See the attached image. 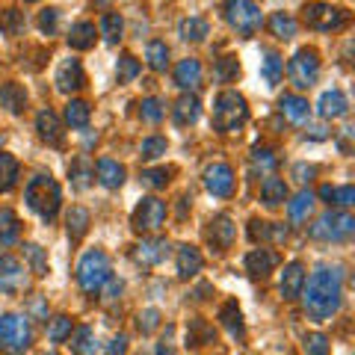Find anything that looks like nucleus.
<instances>
[{"mask_svg":"<svg viewBox=\"0 0 355 355\" xmlns=\"http://www.w3.org/2000/svg\"><path fill=\"white\" fill-rule=\"evenodd\" d=\"M299 296L305 302L308 317L329 320L331 314H338L343 299V270L340 266H317L308 279V287H302Z\"/></svg>","mask_w":355,"mask_h":355,"instance_id":"f257e3e1","label":"nucleus"},{"mask_svg":"<svg viewBox=\"0 0 355 355\" xmlns=\"http://www.w3.org/2000/svg\"><path fill=\"white\" fill-rule=\"evenodd\" d=\"M24 198H27V207L33 214H39L44 222H53L60 214V202H62V193H60V184L53 181L51 175H36L30 178L27 190H24Z\"/></svg>","mask_w":355,"mask_h":355,"instance_id":"f03ea898","label":"nucleus"},{"mask_svg":"<svg viewBox=\"0 0 355 355\" xmlns=\"http://www.w3.org/2000/svg\"><path fill=\"white\" fill-rule=\"evenodd\" d=\"M249 119V107H246V98L234 89H225V92L216 95L214 101V128L219 133H234L237 128L246 125Z\"/></svg>","mask_w":355,"mask_h":355,"instance_id":"7ed1b4c3","label":"nucleus"},{"mask_svg":"<svg viewBox=\"0 0 355 355\" xmlns=\"http://www.w3.org/2000/svg\"><path fill=\"white\" fill-rule=\"evenodd\" d=\"M110 275H113V266H110L104 249H89L77 263V284H80L83 293H98Z\"/></svg>","mask_w":355,"mask_h":355,"instance_id":"20e7f679","label":"nucleus"},{"mask_svg":"<svg viewBox=\"0 0 355 355\" xmlns=\"http://www.w3.org/2000/svg\"><path fill=\"white\" fill-rule=\"evenodd\" d=\"M33 343L30 320L21 314H3L0 317V349L6 355H24Z\"/></svg>","mask_w":355,"mask_h":355,"instance_id":"39448f33","label":"nucleus"},{"mask_svg":"<svg viewBox=\"0 0 355 355\" xmlns=\"http://www.w3.org/2000/svg\"><path fill=\"white\" fill-rule=\"evenodd\" d=\"M225 21L231 24V30H237V36L249 39L261 30L263 15L254 0H225Z\"/></svg>","mask_w":355,"mask_h":355,"instance_id":"423d86ee","label":"nucleus"},{"mask_svg":"<svg viewBox=\"0 0 355 355\" xmlns=\"http://www.w3.org/2000/svg\"><path fill=\"white\" fill-rule=\"evenodd\" d=\"M302 21H305L311 30L331 33V30L347 27L349 12L343 6H331V3H323V0H314V3H305L302 6Z\"/></svg>","mask_w":355,"mask_h":355,"instance_id":"0eeeda50","label":"nucleus"},{"mask_svg":"<svg viewBox=\"0 0 355 355\" xmlns=\"http://www.w3.org/2000/svg\"><path fill=\"white\" fill-rule=\"evenodd\" d=\"M355 231V219L347 214V210H326L323 216H320L314 225H311L308 234L314 240H326V243H340L352 237Z\"/></svg>","mask_w":355,"mask_h":355,"instance_id":"6e6552de","label":"nucleus"},{"mask_svg":"<svg viewBox=\"0 0 355 355\" xmlns=\"http://www.w3.org/2000/svg\"><path fill=\"white\" fill-rule=\"evenodd\" d=\"M287 74L296 89H311L320 77V53L314 48H299L287 62Z\"/></svg>","mask_w":355,"mask_h":355,"instance_id":"1a4fd4ad","label":"nucleus"},{"mask_svg":"<svg viewBox=\"0 0 355 355\" xmlns=\"http://www.w3.org/2000/svg\"><path fill=\"white\" fill-rule=\"evenodd\" d=\"M163 222H166V205L154 196L142 198V202L137 205V210H133V216H130V225L137 231H157Z\"/></svg>","mask_w":355,"mask_h":355,"instance_id":"9d476101","label":"nucleus"},{"mask_svg":"<svg viewBox=\"0 0 355 355\" xmlns=\"http://www.w3.org/2000/svg\"><path fill=\"white\" fill-rule=\"evenodd\" d=\"M27 284V270L15 254H0V293H21Z\"/></svg>","mask_w":355,"mask_h":355,"instance_id":"9b49d317","label":"nucleus"},{"mask_svg":"<svg viewBox=\"0 0 355 355\" xmlns=\"http://www.w3.org/2000/svg\"><path fill=\"white\" fill-rule=\"evenodd\" d=\"M205 187L210 196L216 198H228L234 193V169L228 163H214L205 169Z\"/></svg>","mask_w":355,"mask_h":355,"instance_id":"f8f14e48","label":"nucleus"},{"mask_svg":"<svg viewBox=\"0 0 355 355\" xmlns=\"http://www.w3.org/2000/svg\"><path fill=\"white\" fill-rule=\"evenodd\" d=\"M205 237H207L210 246H214V252H225V249H231V243H234V237H237V225L231 222L228 214H219V216H214L207 222Z\"/></svg>","mask_w":355,"mask_h":355,"instance_id":"ddd939ff","label":"nucleus"},{"mask_svg":"<svg viewBox=\"0 0 355 355\" xmlns=\"http://www.w3.org/2000/svg\"><path fill=\"white\" fill-rule=\"evenodd\" d=\"M53 83H57V89H60L62 95H71V92H77V89H83L86 74H83L80 60H74V57L62 60L57 74H53Z\"/></svg>","mask_w":355,"mask_h":355,"instance_id":"4468645a","label":"nucleus"},{"mask_svg":"<svg viewBox=\"0 0 355 355\" xmlns=\"http://www.w3.org/2000/svg\"><path fill=\"white\" fill-rule=\"evenodd\" d=\"M36 130H39V139L48 142V146H53V148L65 146V133H62V125L53 110H42L36 116Z\"/></svg>","mask_w":355,"mask_h":355,"instance_id":"2eb2a0df","label":"nucleus"},{"mask_svg":"<svg viewBox=\"0 0 355 355\" xmlns=\"http://www.w3.org/2000/svg\"><path fill=\"white\" fill-rule=\"evenodd\" d=\"M279 263H282V254L275 249H254L246 254V270L254 279H266Z\"/></svg>","mask_w":355,"mask_h":355,"instance_id":"dca6fc26","label":"nucleus"},{"mask_svg":"<svg viewBox=\"0 0 355 355\" xmlns=\"http://www.w3.org/2000/svg\"><path fill=\"white\" fill-rule=\"evenodd\" d=\"M302 287H305V266L299 261H291L282 272L279 291H282V296L287 299V302H293V299H299V293H302Z\"/></svg>","mask_w":355,"mask_h":355,"instance_id":"f3484780","label":"nucleus"},{"mask_svg":"<svg viewBox=\"0 0 355 355\" xmlns=\"http://www.w3.org/2000/svg\"><path fill=\"white\" fill-rule=\"evenodd\" d=\"M175 86L184 89V92H193V89L202 86V62H198L196 57H187L178 62L175 69Z\"/></svg>","mask_w":355,"mask_h":355,"instance_id":"a211bd4d","label":"nucleus"},{"mask_svg":"<svg viewBox=\"0 0 355 355\" xmlns=\"http://www.w3.org/2000/svg\"><path fill=\"white\" fill-rule=\"evenodd\" d=\"M178 275L181 279H193V275L202 272V266H205V258H202V252H198L196 246H190V243H184V246H178Z\"/></svg>","mask_w":355,"mask_h":355,"instance_id":"6ab92c4d","label":"nucleus"},{"mask_svg":"<svg viewBox=\"0 0 355 355\" xmlns=\"http://www.w3.org/2000/svg\"><path fill=\"white\" fill-rule=\"evenodd\" d=\"M347 110H349V101L340 89H329L317 101V113L323 119H340V116H347Z\"/></svg>","mask_w":355,"mask_h":355,"instance_id":"aec40b11","label":"nucleus"},{"mask_svg":"<svg viewBox=\"0 0 355 355\" xmlns=\"http://www.w3.org/2000/svg\"><path fill=\"white\" fill-rule=\"evenodd\" d=\"M0 104H3L12 116H21L27 110V89L21 83H15V80L3 83L0 86Z\"/></svg>","mask_w":355,"mask_h":355,"instance_id":"412c9836","label":"nucleus"},{"mask_svg":"<svg viewBox=\"0 0 355 355\" xmlns=\"http://www.w3.org/2000/svg\"><path fill=\"white\" fill-rule=\"evenodd\" d=\"M198 116H202V104H198L196 95H184L178 98V104L172 107V119L178 128H187V125H196Z\"/></svg>","mask_w":355,"mask_h":355,"instance_id":"4be33fe9","label":"nucleus"},{"mask_svg":"<svg viewBox=\"0 0 355 355\" xmlns=\"http://www.w3.org/2000/svg\"><path fill=\"white\" fill-rule=\"evenodd\" d=\"M166 254H169V243H166L163 237H151V240H142L137 246V261L146 263V266H154L166 261Z\"/></svg>","mask_w":355,"mask_h":355,"instance_id":"5701e85b","label":"nucleus"},{"mask_svg":"<svg viewBox=\"0 0 355 355\" xmlns=\"http://www.w3.org/2000/svg\"><path fill=\"white\" fill-rule=\"evenodd\" d=\"M95 169H98V181H101V187H107V190H119V187L125 184V166L116 160L101 157Z\"/></svg>","mask_w":355,"mask_h":355,"instance_id":"b1692460","label":"nucleus"},{"mask_svg":"<svg viewBox=\"0 0 355 355\" xmlns=\"http://www.w3.org/2000/svg\"><path fill=\"white\" fill-rule=\"evenodd\" d=\"M205 343H216V331L207 320L196 317V320H190V326H187V347L198 349V347H205Z\"/></svg>","mask_w":355,"mask_h":355,"instance_id":"393cba45","label":"nucleus"},{"mask_svg":"<svg viewBox=\"0 0 355 355\" xmlns=\"http://www.w3.org/2000/svg\"><path fill=\"white\" fill-rule=\"evenodd\" d=\"M279 110L287 121H293V125H302V121H308V116H311V107L302 95H284L279 101Z\"/></svg>","mask_w":355,"mask_h":355,"instance_id":"a878e982","label":"nucleus"},{"mask_svg":"<svg viewBox=\"0 0 355 355\" xmlns=\"http://www.w3.org/2000/svg\"><path fill=\"white\" fill-rule=\"evenodd\" d=\"M69 178H71V187H74V190H86V187L92 184V178H95L92 160H89L86 154H77V157L71 160V166H69Z\"/></svg>","mask_w":355,"mask_h":355,"instance_id":"bb28decb","label":"nucleus"},{"mask_svg":"<svg viewBox=\"0 0 355 355\" xmlns=\"http://www.w3.org/2000/svg\"><path fill=\"white\" fill-rule=\"evenodd\" d=\"M69 349L71 355H95L98 352V340H95V331L89 329V326H77L71 329V335H69Z\"/></svg>","mask_w":355,"mask_h":355,"instance_id":"cd10ccee","label":"nucleus"},{"mask_svg":"<svg viewBox=\"0 0 355 355\" xmlns=\"http://www.w3.org/2000/svg\"><path fill=\"white\" fill-rule=\"evenodd\" d=\"M219 323L228 329V335H231V338H243V335H246V326H243L240 305L234 302V299H228V302L219 308Z\"/></svg>","mask_w":355,"mask_h":355,"instance_id":"c85d7f7f","label":"nucleus"},{"mask_svg":"<svg viewBox=\"0 0 355 355\" xmlns=\"http://www.w3.org/2000/svg\"><path fill=\"white\" fill-rule=\"evenodd\" d=\"M261 202L266 207H279L287 202V187L282 178H275V175H266L263 178V184H261Z\"/></svg>","mask_w":355,"mask_h":355,"instance_id":"c756f323","label":"nucleus"},{"mask_svg":"<svg viewBox=\"0 0 355 355\" xmlns=\"http://www.w3.org/2000/svg\"><path fill=\"white\" fill-rule=\"evenodd\" d=\"M21 237V219L15 210L3 207L0 210V246H15Z\"/></svg>","mask_w":355,"mask_h":355,"instance_id":"7c9ffc66","label":"nucleus"},{"mask_svg":"<svg viewBox=\"0 0 355 355\" xmlns=\"http://www.w3.org/2000/svg\"><path fill=\"white\" fill-rule=\"evenodd\" d=\"M207 33H210V24L202 15H190L178 24V36H181L184 42H205Z\"/></svg>","mask_w":355,"mask_h":355,"instance_id":"2f4dec72","label":"nucleus"},{"mask_svg":"<svg viewBox=\"0 0 355 355\" xmlns=\"http://www.w3.org/2000/svg\"><path fill=\"white\" fill-rule=\"evenodd\" d=\"M95 39H98L95 24L80 21V24H74L71 33H69V48L71 51H89V48H95Z\"/></svg>","mask_w":355,"mask_h":355,"instance_id":"473e14b6","label":"nucleus"},{"mask_svg":"<svg viewBox=\"0 0 355 355\" xmlns=\"http://www.w3.org/2000/svg\"><path fill=\"white\" fill-rule=\"evenodd\" d=\"M89 119H92V110H89V104L80 101V98H71V101L65 104V121H69V128L83 130V128H89Z\"/></svg>","mask_w":355,"mask_h":355,"instance_id":"72a5a7b5","label":"nucleus"},{"mask_svg":"<svg viewBox=\"0 0 355 355\" xmlns=\"http://www.w3.org/2000/svg\"><path fill=\"white\" fill-rule=\"evenodd\" d=\"M261 71H263V80H266V86H275V83L282 80L284 60H282L275 51L266 48V51H263V60H261Z\"/></svg>","mask_w":355,"mask_h":355,"instance_id":"f704fd0d","label":"nucleus"},{"mask_svg":"<svg viewBox=\"0 0 355 355\" xmlns=\"http://www.w3.org/2000/svg\"><path fill=\"white\" fill-rule=\"evenodd\" d=\"M270 30H272V36L275 39H282V42H291L296 36V18L293 15H287V12H272L270 18Z\"/></svg>","mask_w":355,"mask_h":355,"instance_id":"c9c22d12","label":"nucleus"},{"mask_svg":"<svg viewBox=\"0 0 355 355\" xmlns=\"http://www.w3.org/2000/svg\"><path fill=\"white\" fill-rule=\"evenodd\" d=\"M65 222H69V237H71V243L83 240L86 231H89V210L86 207H71L69 216H65Z\"/></svg>","mask_w":355,"mask_h":355,"instance_id":"e433bc0d","label":"nucleus"},{"mask_svg":"<svg viewBox=\"0 0 355 355\" xmlns=\"http://www.w3.org/2000/svg\"><path fill=\"white\" fill-rule=\"evenodd\" d=\"M18 160L12 154H0V193H9L18 184Z\"/></svg>","mask_w":355,"mask_h":355,"instance_id":"4c0bfd02","label":"nucleus"},{"mask_svg":"<svg viewBox=\"0 0 355 355\" xmlns=\"http://www.w3.org/2000/svg\"><path fill=\"white\" fill-rule=\"evenodd\" d=\"M24 258H27V263H30V270H33L36 279H44V275L51 272L48 258H44L42 246H36V243H24Z\"/></svg>","mask_w":355,"mask_h":355,"instance_id":"58836bf2","label":"nucleus"},{"mask_svg":"<svg viewBox=\"0 0 355 355\" xmlns=\"http://www.w3.org/2000/svg\"><path fill=\"white\" fill-rule=\"evenodd\" d=\"M146 60L154 71H166L169 69V48H166V42H148L146 44Z\"/></svg>","mask_w":355,"mask_h":355,"instance_id":"ea45409f","label":"nucleus"},{"mask_svg":"<svg viewBox=\"0 0 355 355\" xmlns=\"http://www.w3.org/2000/svg\"><path fill=\"white\" fill-rule=\"evenodd\" d=\"M237 77H240L237 57H222V60H216V65H214V80L216 83H234Z\"/></svg>","mask_w":355,"mask_h":355,"instance_id":"a19ab883","label":"nucleus"},{"mask_svg":"<svg viewBox=\"0 0 355 355\" xmlns=\"http://www.w3.org/2000/svg\"><path fill=\"white\" fill-rule=\"evenodd\" d=\"M311 207H314V193L302 190L299 196H293V202H287V216H291L293 222H302L311 214Z\"/></svg>","mask_w":355,"mask_h":355,"instance_id":"79ce46f5","label":"nucleus"},{"mask_svg":"<svg viewBox=\"0 0 355 355\" xmlns=\"http://www.w3.org/2000/svg\"><path fill=\"white\" fill-rule=\"evenodd\" d=\"M121 30H125V21H121L119 12H107L101 15V36L110 42V44H116L121 39Z\"/></svg>","mask_w":355,"mask_h":355,"instance_id":"37998d69","label":"nucleus"},{"mask_svg":"<svg viewBox=\"0 0 355 355\" xmlns=\"http://www.w3.org/2000/svg\"><path fill=\"white\" fill-rule=\"evenodd\" d=\"M71 317H65V314H60V317H53V320H48V338L53 340V343H62V340H69V335H71Z\"/></svg>","mask_w":355,"mask_h":355,"instance_id":"c03bdc74","label":"nucleus"},{"mask_svg":"<svg viewBox=\"0 0 355 355\" xmlns=\"http://www.w3.org/2000/svg\"><path fill=\"white\" fill-rule=\"evenodd\" d=\"M139 116H142V121H148V125H157L166 116V104L157 101V98H146V101L139 104Z\"/></svg>","mask_w":355,"mask_h":355,"instance_id":"a18cd8bd","label":"nucleus"},{"mask_svg":"<svg viewBox=\"0 0 355 355\" xmlns=\"http://www.w3.org/2000/svg\"><path fill=\"white\" fill-rule=\"evenodd\" d=\"M166 148H169V142H166L163 137H148V139H142L139 154H142V160H157L166 154Z\"/></svg>","mask_w":355,"mask_h":355,"instance_id":"49530a36","label":"nucleus"},{"mask_svg":"<svg viewBox=\"0 0 355 355\" xmlns=\"http://www.w3.org/2000/svg\"><path fill=\"white\" fill-rule=\"evenodd\" d=\"M139 181H142V187H148V190H163V187L169 184V169H142Z\"/></svg>","mask_w":355,"mask_h":355,"instance_id":"de8ad7c7","label":"nucleus"},{"mask_svg":"<svg viewBox=\"0 0 355 355\" xmlns=\"http://www.w3.org/2000/svg\"><path fill=\"white\" fill-rule=\"evenodd\" d=\"M24 30V18H21L18 9H6L3 18H0V33H6V36H18V33Z\"/></svg>","mask_w":355,"mask_h":355,"instance_id":"09e8293b","label":"nucleus"},{"mask_svg":"<svg viewBox=\"0 0 355 355\" xmlns=\"http://www.w3.org/2000/svg\"><path fill=\"white\" fill-rule=\"evenodd\" d=\"M139 77V62L130 57V53H121L119 57V83H130Z\"/></svg>","mask_w":355,"mask_h":355,"instance_id":"8fccbe9b","label":"nucleus"},{"mask_svg":"<svg viewBox=\"0 0 355 355\" xmlns=\"http://www.w3.org/2000/svg\"><path fill=\"white\" fill-rule=\"evenodd\" d=\"M39 30L44 33V36H57L60 30V9H42L39 12Z\"/></svg>","mask_w":355,"mask_h":355,"instance_id":"3c124183","label":"nucleus"},{"mask_svg":"<svg viewBox=\"0 0 355 355\" xmlns=\"http://www.w3.org/2000/svg\"><path fill=\"white\" fill-rule=\"evenodd\" d=\"M305 355H329V338L323 331H311V335H305Z\"/></svg>","mask_w":355,"mask_h":355,"instance_id":"603ef678","label":"nucleus"},{"mask_svg":"<svg viewBox=\"0 0 355 355\" xmlns=\"http://www.w3.org/2000/svg\"><path fill=\"white\" fill-rule=\"evenodd\" d=\"M137 326H139L142 335H151V331L160 326V311H157V308H146V311H142V314L137 317Z\"/></svg>","mask_w":355,"mask_h":355,"instance_id":"864d4df0","label":"nucleus"},{"mask_svg":"<svg viewBox=\"0 0 355 355\" xmlns=\"http://www.w3.org/2000/svg\"><path fill=\"white\" fill-rule=\"evenodd\" d=\"M331 205L338 207H352L355 205V187H340V190H335V196H331Z\"/></svg>","mask_w":355,"mask_h":355,"instance_id":"5fc2aeb1","label":"nucleus"},{"mask_svg":"<svg viewBox=\"0 0 355 355\" xmlns=\"http://www.w3.org/2000/svg\"><path fill=\"white\" fill-rule=\"evenodd\" d=\"M252 163L254 166H263V169H272V166H275V154L270 148H254L252 151Z\"/></svg>","mask_w":355,"mask_h":355,"instance_id":"6e6d98bb","label":"nucleus"},{"mask_svg":"<svg viewBox=\"0 0 355 355\" xmlns=\"http://www.w3.org/2000/svg\"><path fill=\"white\" fill-rule=\"evenodd\" d=\"M314 175H317V166H308V163H296V166H293V178H296L299 184L314 181Z\"/></svg>","mask_w":355,"mask_h":355,"instance_id":"4d7b16f0","label":"nucleus"},{"mask_svg":"<svg viewBox=\"0 0 355 355\" xmlns=\"http://www.w3.org/2000/svg\"><path fill=\"white\" fill-rule=\"evenodd\" d=\"M104 287H107V296H104V302H107V305H113L116 299L121 296V291H125V284H121L119 279H113V275L107 279V284H104Z\"/></svg>","mask_w":355,"mask_h":355,"instance_id":"13d9d810","label":"nucleus"},{"mask_svg":"<svg viewBox=\"0 0 355 355\" xmlns=\"http://www.w3.org/2000/svg\"><path fill=\"white\" fill-rule=\"evenodd\" d=\"M154 355H175V347H172V329H166V338L157 343Z\"/></svg>","mask_w":355,"mask_h":355,"instance_id":"bf43d9fd","label":"nucleus"},{"mask_svg":"<svg viewBox=\"0 0 355 355\" xmlns=\"http://www.w3.org/2000/svg\"><path fill=\"white\" fill-rule=\"evenodd\" d=\"M125 352H128V338L125 335L113 338V343L107 347V355H125Z\"/></svg>","mask_w":355,"mask_h":355,"instance_id":"052dcab7","label":"nucleus"},{"mask_svg":"<svg viewBox=\"0 0 355 355\" xmlns=\"http://www.w3.org/2000/svg\"><path fill=\"white\" fill-rule=\"evenodd\" d=\"M331 196H335V187H320V198H323V202H329L331 205Z\"/></svg>","mask_w":355,"mask_h":355,"instance_id":"680f3d73","label":"nucleus"},{"mask_svg":"<svg viewBox=\"0 0 355 355\" xmlns=\"http://www.w3.org/2000/svg\"><path fill=\"white\" fill-rule=\"evenodd\" d=\"M24 3H39V0H24Z\"/></svg>","mask_w":355,"mask_h":355,"instance_id":"e2e57ef3","label":"nucleus"},{"mask_svg":"<svg viewBox=\"0 0 355 355\" xmlns=\"http://www.w3.org/2000/svg\"><path fill=\"white\" fill-rule=\"evenodd\" d=\"M48 355H57V352H48Z\"/></svg>","mask_w":355,"mask_h":355,"instance_id":"0e129e2a","label":"nucleus"},{"mask_svg":"<svg viewBox=\"0 0 355 355\" xmlns=\"http://www.w3.org/2000/svg\"><path fill=\"white\" fill-rule=\"evenodd\" d=\"M0 142H3V137H0Z\"/></svg>","mask_w":355,"mask_h":355,"instance_id":"69168bd1","label":"nucleus"}]
</instances>
